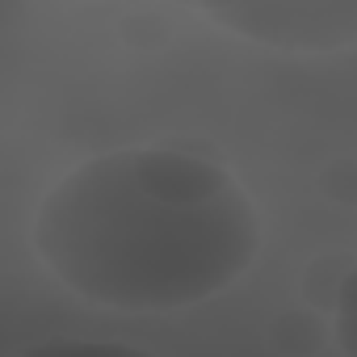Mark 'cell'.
Segmentation results:
<instances>
[{"instance_id": "2", "label": "cell", "mask_w": 357, "mask_h": 357, "mask_svg": "<svg viewBox=\"0 0 357 357\" xmlns=\"http://www.w3.org/2000/svg\"><path fill=\"white\" fill-rule=\"evenodd\" d=\"M223 26L240 30L252 43L290 47V51H328L353 43L357 9L353 5H298V0H257V5H223L211 9Z\"/></svg>"}, {"instance_id": "3", "label": "cell", "mask_w": 357, "mask_h": 357, "mask_svg": "<svg viewBox=\"0 0 357 357\" xmlns=\"http://www.w3.org/2000/svg\"><path fill=\"white\" fill-rule=\"evenodd\" d=\"M22 357H151V353L130 349V344H114V340H51V344H38Z\"/></svg>"}, {"instance_id": "1", "label": "cell", "mask_w": 357, "mask_h": 357, "mask_svg": "<svg viewBox=\"0 0 357 357\" xmlns=\"http://www.w3.org/2000/svg\"><path fill=\"white\" fill-rule=\"evenodd\" d=\"M43 265L114 311H176L227 290L261 248L236 176L176 147H126L72 168L34 219Z\"/></svg>"}]
</instances>
